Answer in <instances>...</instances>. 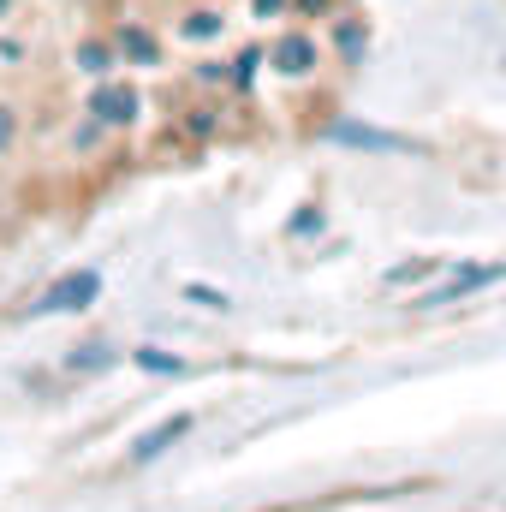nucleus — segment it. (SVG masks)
I'll list each match as a JSON object with an SVG mask.
<instances>
[{
  "instance_id": "12",
  "label": "nucleus",
  "mask_w": 506,
  "mask_h": 512,
  "mask_svg": "<svg viewBox=\"0 0 506 512\" xmlns=\"http://www.w3.org/2000/svg\"><path fill=\"white\" fill-rule=\"evenodd\" d=\"M78 60H84V72H108V48H96V42H84Z\"/></svg>"
},
{
  "instance_id": "4",
  "label": "nucleus",
  "mask_w": 506,
  "mask_h": 512,
  "mask_svg": "<svg viewBox=\"0 0 506 512\" xmlns=\"http://www.w3.org/2000/svg\"><path fill=\"white\" fill-rule=\"evenodd\" d=\"M90 114H96L102 126H131V120H137V90H126V84H108V90H96Z\"/></svg>"
},
{
  "instance_id": "1",
  "label": "nucleus",
  "mask_w": 506,
  "mask_h": 512,
  "mask_svg": "<svg viewBox=\"0 0 506 512\" xmlns=\"http://www.w3.org/2000/svg\"><path fill=\"white\" fill-rule=\"evenodd\" d=\"M268 66H274V72H286V78H310V72L322 66V48H316V36L286 30V36L268 48Z\"/></svg>"
},
{
  "instance_id": "14",
  "label": "nucleus",
  "mask_w": 506,
  "mask_h": 512,
  "mask_svg": "<svg viewBox=\"0 0 506 512\" xmlns=\"http://www.w3.org/2000/svg\"><path fill=\"white\" fill-rule=\"evenodd\" d=\"M12 143V108H0V149Z\"/></svg>"
},
{
  "instance_id": "15",
  "label": "nucleus",
  "mask_w": 506,
  "mask_h": 512,
  "mask_svg": "<svg viewBox=\"0 0 506 512\" xmlns=\"http://www.w3.org/2000/svg\"><path fill=\"white\" fill-rule=\"evenodd\" d=\"M280 6H286V0H256V18H274Z\"/></svg>"
},
{
  "instance_id": "3",
  "label": "nucleus",
  "mask_w": 506,
  "mask_h": 512,
  "mask_svg": "<svg viewBox=\"0 0 506 512\" xmlns=\"http://www.w3.org/2000/svg\"><path fill=\"white\" fill-rule=\"evenodd\" d=\"M185 429H191V411H179V417H167V423H155L137 447H131V465H149V459H161L173 441H185Z\"/></svg>"
},
{
  "instance_id": "10",
  "label": "nucleus",
  "mask_w": 506,
  "mask_h": 512,
  "mask_svg": "<svg viewBox=\"0 0 506 512\" xmlns=\"http://www.w3.org/2000/svg\"><path fill=\"white\" fill-rule=\"evenodd\" d=\"M215 30H221V12L215 6H197L191 24H185V36H215Z\"/></svg>"
},
{
  "instance_id": "13",
  "label": "nucleus",
  "mask_w": 506,
  "mask_h": 512,
  "mask_svg": "<svg viewBox=\"0 0 506 512\" xmlns=\"http://www.w3.org/2000/svg\"><path fill=\"white\" fill-rule=\"evenodd\" d=\"M185 126L197 131V137H209V131H215V108H191V120H185Z\"/></svg>"
},
{
  "instance_id": "6",
  "label": "nucleus",
  "mask_w": 506,
  "mask_h": 512,
  "mask_svg": "<svg viewBox=\"0 0 506 512\" xmlns=\"http://www.w3.org/2000/svg\"><path fill=\"white\" fill-rule=\"evenodd\" d=\"M120 54H126L131 66H161V42L143 24H120Z\"/></svg>"
},
{
  "instance_id": "5",
  "label": "nucleus",
  "mask_w": 506,
  "mask_h": 512,
  "mask_svg": "<svg viewBox=\"0 0 506 512\" xmlns=\"http://www.w3.org/2000/svg\"><path fill=\"white\" fill-rule=\"evenodd\" d=\"M340 143H352V149H376V155H405L411 149V137H393V131H376V126H334Z\"/></svg>"
},
{
  "instance_id": "11",
  "label": "nucleus",
  "mask_w": 506,
  "mask_h": 512,
  "mask_svg": "<svg viewBox=\"0 0 506 512\" xmlns=\"http://www.w3.org/2000/svg\"><path fill=\"white\" fill-rule=\"evenodd\" d=\"M185 298L203 304V310H227V292H215V286H185Z\"/></svg>"
},
{
  "instance_id": "2",
  "label": "nucleus",
  "mask_w": 506,
  "mask_h": 512,
  "mask_svg": "<svg viewBox=\"0 0 506 512\" xmlns=\"http://www.w3.org/2000/svg\"><path fill=\"white\" fill-rule=\"evenodd\" d=\"M96 292H102V280L84 268V274H66L60 286H48L36 310H42V316H48V310H84V304H96Z\"/></svg>"
},
{
  "instance_id": "7",
  "label": "nucleus",
  "mask_w": 506,
  "mask_h": 512,
  "mask_svg": "<svg viewBox=\"0 0 506 512\" xmlns=\"http://www.w3.org/2000/svg\"><path fill=\"white\" fill-rule=\"evenodd\" d=\"M501 274H506V262H495V268H465V274H453L441 292H429L423 304H453L459 292H471V286H489V280H501Z\"/></svg>"
},
{
  "instance_id": "16",
  "label": "nucleus",
  "mask_w": 506,
  "mask_h": 512,
  "mask_svg": "<svg viewBox=\"0 0 506 512\" xmlns=\"http://www.w3.org/2000/svg\"><path fill=\"white\" fill-rule=\"evenodd\" d=\"M322 6H328V0H298V12H322Z\"/></svg>"
},
{
  "instance_id": "8",
  "label": "nucleus",
  "mask_w": 506,
  "mask_h": 512,
  "mask_svg": "<svg viewBox=\"0 0 506 512\" xmlns=\"http://www.w3.org/2000/svg\"><path fill=\"white\" fill-rule=\"evenodd\" d=\"M131 364L137 370H149V376H173V370H185L173 352H161V346H143V352H131Z\"/></svg>"
},
{
  "instance_id": "9",
  "label": "nucleus",
  "mask_w": 506,
  "mask_h": 512,
  "mask_svg": "<svg viewBox=\"0 0 506 512\" xmlns=\"http://www.w3.org/2000/svg\"><path fill=\"white\" fill-rule=\"evenodd\" d=\"M334 42H340V54H346V60H364V24H358V18H340Z\"/></svg>"
}]
</instances>
